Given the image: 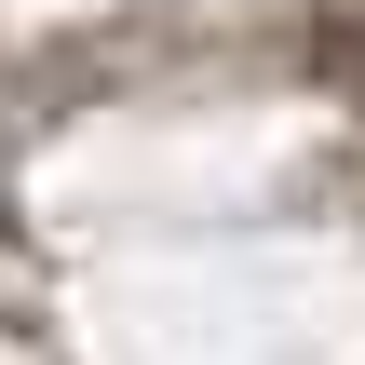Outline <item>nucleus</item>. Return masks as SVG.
Returning <instances> with one entry per match:
<instances>
[]
</instances>
